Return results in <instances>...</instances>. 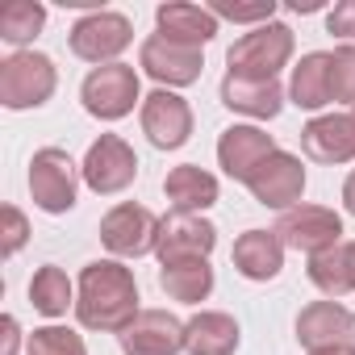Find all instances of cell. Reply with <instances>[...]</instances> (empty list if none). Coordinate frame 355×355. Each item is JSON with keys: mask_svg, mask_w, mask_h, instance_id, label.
Segmentation results:
<instances>
[{"mask_svg": "<svg viewBox=\"0 0 355 355\" xmlns=\"http://www.w3.org/2000/svg\"><path fill=\"white\" fill-rule=\"evenodd\" d=\"M138 121H142V134L150 138V146H159V150H180L193 138V109L171 88H155L142 101Z\"/></svg>", "mask_w": 355, "mask_h": 355, "instance_id": "cell-12", "label": "cell"}, {"mask_svg": "<svg viewBox=\"0 0 355 355\" xmlns=\"http://www.w3.org/2000/svg\"><path fill=\"white\" fill-rule=\"evenodd\" d=\"M326 30L334 34V38H355V0H338V5L326 13Z\"/></svg>", "mask_w": 355, "mask_h": 355, "instance_id": "cell-32", "label": "cell"}, {"mask_svg": "<svg viewBox=\"0 0 355 355\" xmlns=\"http://www.w3.org/2000/svg\"><path fill=\"white\" fill-rule=\"evenodd\" d=\"M247 189H251V197H255L259 205L284 214V209L301 205V193H305V167H301L297 155L276 150V155H268V159L255 167V175L247 180Z\"/></svg>", "mask_w": 355, "mask_h": 355, "instance_id": "cell-13", "label": "cell"}, {"mask_svg": "<svg viewBox=\"0 0 355 355\" xmlns=\"http://www.w3.org/2000/svg\"><path fill=\"white\" fill-rule=\"evenodd\" d=\"M159 288L180 301V305H201L214 293V268L209 259H180V263H163L159 268Z\"/></svg>", "mask_w": 355, "mask_h": 355, "instance_id": "cell-24", "label": "cell"}, {"mask_svg": "<svg viewBox=\"0 0 355 355\" xmlns=\"http://www.w3.org/2000/svg\"><path fill=\"white\" fill-rule=\"evenodd\" d=\"M155 26L167 42H180V46H205L218 34V17L201 5H189V0H167V5L155 9Z\"/></svg>", "mask_w": 355, "mask_h": 355, "instance_id": "cell-19", "label": "cell"}, {"mask_svg": "<svg viewBox=\"0 0 355 355\" xmlns=\"http://www.w3.org/2000/svg\"><path fill=\"white\" fill-rule=\"evenodd\" d=\"M309 280H313V288L326 301H338V297L355 293L351 288V276H347V247L338 243V247H330L322 255H309Z\"/></svg>", "mask_w": 355, "mask_h": 355, "instance_id": "cell-27", "label": "cell"}, {"mask_svg": "<svg viewBox=\"0 0 355 355\" xmlns=\"http://www.w3.org/2000/svg\"><path fill=\"white\" fill-rule=\"evenodd\" d=\"M59 67L42 51H17L0 63V105L5 109H38L55 96Z\"/></svg>", "mask_w": 355, "mask_h": 355, "instance_id": "cell-3", "label": "cell"}, {"mask_svg": "<svg viewBox=\"0 0 355 355\" xmlns=\"http://www.w3.org/2000/svg\"><path fill=\"white\" fill-rule=\"evenodd\" d=\"M80 167L71 163V155L63 146H42L30 159V197L42 214H71L76 209V193H80Z\"/></svg>", "mask_w": 355, "mask_h": 355, "instance_id": "cell-5", "label": "cell"}, {"mask_svg": "<svg viewBox=\"0 0 355 355\" xmlns=\"http://www.w3.org/2000/svg\"><path fill=\"white\" fill-rule=\"evenodd\" d=\"M209 13L218 21H239V26H268L276 17V0H259V5H230V0H214Z\"/></svg>", "mask_w": 355, "mask_h": 355, "instance_id": "cell-30", "label": "cell"}, {"mask_svg": "<svg viewBox=\"0 0 355 355\" xmlns=\"http://www.w3.org/2000/svg\"><path fill=\"white\" fill-rule=\"evenodd\" d=\"M276 239L301 255H322L343 243V218L326 205H293L276 218Z\"/></svg>", "mask_w": 355, "mask_h": 355, "instance_id": "cell-9", "label": "cell"}, {"mask_svg": "<svg viewBox=\"0 0 355 355\" xmlns=\"http://www.w3.org/2000/svg\"><path fill=\"white\" fill-rule=\"evenodd\" d=\"M26 355H88V347L67 326H38L26 343Z\"/></svg>", "mask_w": 355, "mask_h": 355, "instance_id": "cell-28", "label": "cell"}, {"mask_svg": "<svg viewBox=\"0 0 355 355\" xmlns=\"http://www.w3.org/2000/svg\"><path fill=\"white\" fill-rule=\"evenodd\" d=\"M130 42H134V26H130L125 13H113V9H96V13L80 17L71 26V34H67L71 55L84 59V63H96V67L117 63V55Z\"/></svg>", "mask_w": 355, "mask_h": 355, "instance_id": "cell-7", "label": "cell"}, {"mask_svg": "<svg viewBox=\"0 0 355 355\" xmlns=\"http://www.w3.org/2000/svg\"><path fill=\"white\" fill-rule=\"evenodd\" d=\"M351 330H355V313L338 301H309L297 313V343L309 347V351L351 343Z\"/></svg>", "mask_w": 355, "mask_h": 355, "instance_id": "cell-18", "label": "cell"}, {"mask_svg": "<svg viewBox=\"0 0 355 355\" xmlns=\"http://www.w3.org/2000/svg\"><path fill=\"white\" fill-rule=\"evenodd\" d=\"M288 59H293V30L284 21H268V26H255L251 34H243L226 51V76L276 80L280 67H288Z\"/></svg>", "mask_w": 355, "mask_h": 355, "instance_id": "cell-2", "label": "cell"}, {"mask_svg": "<svg viewBox=\"0 0 355 355\" xmlns=\"http://www.w3.org/2000/svg\"><path fill=\"white\" fill-rule=\"evenodd\" d=\"M42 26H46V9L38 0H5V5H0V38L9 46L34 42L42 34Z\"/></svg>", "mask_w": 355, "mask_h": 355, "instance_id": "cell-26", "label": "cell"}, {"mask_svg": "<svg viewBox=\"0 0 355 355\" xmlns=\"http://www.w3.org/2000/svg\"><path fill=\"white\" fill-rule=\"evenodd\" d=\"M239 276L263 284V280H276L280 268H284V243L276 239V230H247L234 239V251H230Z\"/></svg>", "mask_w": 355, "mask_h": 355, "instance_id": "cell-20", "label": "cell"}, {"mask_svg": "<svg viewBox=\"0 0 355 355\" xmlns=\"http://www.w3.org/2000/svg\"><path fill=\"white\" fill-rule=\"evenodd\" d=\"M0 330H5V347H0V355H17V347H21V326H17V318L5 313V318H0Z\"/></svg>", "mask_w": 355, "mask_h": 355, "instance_id": "cell-33", "label": "cell"}, {"mask_svg": "<svg viewBox=\"0 0 355 355\" xmlns=\"http://www.w3.org/2000/svg\"><path fill=\"white\" fill-rule=\"evenodd\" d=\"M184 351L189 355H234L239 351V322L222 309H201L184 322Z\"/></svg>", "mask_w": 355, "mask_h": 355, "instance_id": "cell-22", "label": "cell"}, {"mask_svg": "<svg viewBox=\"0 0 355 355\" xmlns=\"http://www.w3.org/2000/svg\"><path fill=\"white\" fill-rule=\"evenodd\" d=\"M30 305L46 318H63L67 309H76V284L67 280L63 268L55 263H42L30 280Z\"/></svg>", "mask_w": 355, "mask_h": 355, "instance_id": "cell-25", "label": "cell"}, {"mask_svg": "<svg viewBox=\"0 0 355 355\" xmlns=\"http://www.w3.org/2000/svg\"><path fill=\"white\" fill-rule=\"evenodd\" d=\"M309 355H355V347H351V343H334V347H318V351H309Z\"/></svg>", "mask_w": 355, "mask_h": 355, "instance_id": "cell-35", "label": "cell"}, {"mask_svg": "<svg viewBox=\"0 0 355 355\" xmlns=\"http://www.w3.org/2000/svg\"><path fill=\"white\" fill-rule=\"evenodd\" d=\"M80 171H84V184H88L96 197H117V193H125V189L138 180V155H134V146H130L125 138L101 134V138L88 146Z\"/></svg>", "mask_w": 355, "mask_h": 355, "instance_id": "cell-8", "label": "cell"}, {"mask_svg": "<svg viewBox=\"0 0 355 355\" xmlns=\"http://www.w3.org/2000/svg\"><path fill=\"white\" fill-rule=\"evenodd\" d=\"M293 9H297V13H313V9H318V0H297Z\"/></svg>", "mask_w": 355, "mask_h": 355, "instance_id": "cell-37", "label": "cell"}, {"mask_svg": "<svg viewBox=\"0 0 355 355\" xmlns=\"http://www.w3.org/2000/svg\"><path fill=\"white\" fill-rule=\"evenodd\" d=\"M351 121H355V109H351Z\"/></svg>", "mask_w": 355, "mask_h": 355, "instance_id": "cell-38", "label": "cell"}, {"mask_svg": "<svg viewBox=\"0 0 355 355\" xmlns=\"http://www.w3.org/2000/svg\"><path fill=\"white\" fill-rule=\"evenodd\" d=\"M330 92L338 105H347V113L355 109V42H343L330 55Z\"/></svg>", "mask_w": 355, "mask_h": 355, "instance_id": "cell-29", "label": "cell"}, {"mask_svg": "<svg viewBox=\"0 0 355 355\" xmlns=\"http://www.w3.org/2000/svg\"><path fill=\"white\" fill-rule=\"evenodd\" d=\"M138 63H142V71H146L159 88H171V92H175V88L197 84V80H201V71H205V55H201L197 46L167 42L163 34H150V38L142 42Z\"/></svg>", "mask_w": 355, "mask_h": 355, "instance_id": "cell-11", "label": "cell"}, {"mask_svg": "<svg viewBox=\"0 0 355 355\" xmlns=\"http://www.w3.org/2000/svg\"><path fill=\"white\" fill-rule=\"evenodd\" d=\"M80 101L84 109L96 117V121H121L134 113V105H142V84H138V71L130 63H105V67H92L80 84Z\"/></svg>", "mask_w": 355, "mask_h": 355, "instance_id": "cell-4", "label": "cell"}, {"mask_svg": "<svg viewBox=\"0 0 355 355\" xmlns=\"http://www.w3.org/2000/svg\"><path fill=\"white\" fill-rule=\"evenodd\" d=\"M343 247H347V276H351V288H355V239L343 243Z\"/></svg>", "mask_w": 355, "mask_h": 355, "instance_id": "cell-36", "label": "cell"}, {"mask_svg": "<svg viewBox=\"0 0 355 355\" xmlns=\"http://www.w3.org/2000/svg\"><path fill=\"white\" fill-rule=\"evenodd\" d=\"M159 226H163V218H155L146 205L121 201L101 218V243L113 259H142V255H155Z\"/></svg>", "mask_w": 355, "mask_h": 355, "instance_id": "cell-6", "label": "cell"}, {"mask_svg": "<svg viewBox=\"0 0 355 355\" xmlns=\"http://www.w3.org/2000/svg\"><path fill=\"white\" fill-rule=\"evenodd\" d=\"M343 205H347V214L355 218V167H351V175L343 180Z\"/></svg>", "mask_w": 355, "mask_h": 355, "instance_id": "cell-34", "label": "cell"}, {"mask_svg": "<svg viewBox=\"0 0 355 355\" xmlns=\"http://www.w3.org/2000/svg\"><path fill=\"white\" fill-rule=\"evenodd\" d=\"M138 280L121 259H92L76 284V318L84 330L121 334L138 318Z\"/></svg>", "mask_w": 355, "mask_h": 355, "instance_id": "cell-1", "label": "cell"}, {"mask_svg": "<svg viewBox=\"0 0 355 355\" xmlns=\"http://www.w3.org/2000/svg\"><path fill=\"white\" fill-rule=\"evenodd\" d=\"M26 239H30V222H26V214L17 209V205H5V259H13L21 247H26Z\"/></svg>", "mask_w": 355, "mask_h": 355, "instance_id": "cell-31", "label": "cell"}, {"mask_svg": "<svg viewBox=\"0 0 355 355\" xmlns=\"http://www.w3.org/2000/svg\"><path fill=\"white\" fill-rule=\"evenodd\" d=\"M218 247V226L201 214H180L171 209L159 226V247H155V259L159 268L163 263H180V259H209Z\"/></svg>", "mask_w": 355, "mask_h": 355, "instance_id": "cell-10", "label": "cell"}, {"mask_svg": "<svg viewBox=\"0 0 355 355\" xmlns=\"http://www.w3.org/2000/svg\"><path fill=\"white\" fill-rule=\"evenodd\" d=\"M301 150L313 163H351L355 159V121L351 113H322L301 130Z\"/></svg>", "mask_w": 355, "mask_h": 355, "instance_id": "cell-16", "label": "cell"}, {"mask_svg": "<svg viewBox=\"0 0 355 355\" xmlns=\"http://www.w3.org/2000/svg\"><path fill=\"white\" fill-rule=\"evenodd\" d=\"M288 101L297 109H309V113H318L334 101V92H330V51L301 55V63L293 67V80H288Z\"/></svg>", "mask_w": 355, "mask_h": 355, "instance_id": "cell-23", "label": "cell"}, {"mask_svg": "<svg viewBox=\"0 0 355 355\" xmlns=\"http://www.w3.org/2000/svg\"><path fill=\"white\" fill-rule=\"evenodd\" d=\"M125 355H180L184 351V322L167 309H142L121 334H117Z\"/></svg>", "mask_w": 355, "mask_h": 355, "instance_id": "cell-14", "label": "cell"}, {"mask_svg": "<svg viewBox=\"0 0 355 355\" xmlns=\"http://www.w3.org/2000/svg\"><path fill=\"white\" fill-rule=\"evenodd\" d=\"M276 150H280L276 138L268 130H259V125H230L218 138V163H222V171L230 175V180H239V184H247L251 175H255V167L268 155H276Z\"/></svg>", "mask_w": 355, "mask_h": 355, "instance_id": "cell-15", "label": "cell"}, {"mask_svg": "<svg viewBox=\"0 0 355 355\" xmlns=\"http://www.w3.org/2000/svg\"><path fill=\"white\" fill-rule=\"evenodd\" d=\"M163 197L180 209V214H205L209 205H218L222 189H218V175L197 167V163H180L167 171L163 180Z\"/></svg>", "mask_w": 355, "mask_h": 355, "instance_id": "cell-21", "label": "cell"}, {"mask_svg": "<svg viewBox=\"0 0 355 355\" xmlns=\"http://www.w3.org/2000/svg\"><path fill=\"white\" fill-rule=\"evenodd\" d=\"M288 92L280 88V80H243V76H226L222 80V105L230 113H243L251 121H272L280 117Z\"/></svg>", "mask_w": 355, "mask_h": 355, "instance_id": "cell-17", "label": "cell"}]
</instances>
